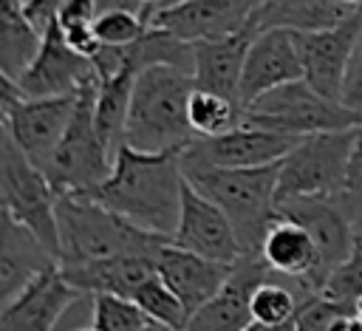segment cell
<instances>
[{
	"mask_svg": "<svg viewBox=\"0 0 362 331\" xmlns=\"http://www.w3.org/2000/svg\"><path fill=\"white\" fill-rule=\"evenodd\" d=\"M181 153H139L119 147L110 175L88 195L136 226L173 240L181 215Z\"/></svg>",
	"mask_w": 362,
	"mask_h": 331,
	"instance_id": "cell-1",
	"label": "cell"
},
{
	"mask_svg": "<svg viewBox=\"0 0 362 331\" xmlns=\"http://www.w3.org/2000/svg\"><path fill=\"white\" fill-rule=\"evenodd\" d=\"M195 76L178 65L156 62L139 71L124 127V144L139 153H184L198 136L189 124Z\"/></svg>",
	"mask_w": 362,
	"mask_h": 331,
	"instance_id": "cell-2",
	"label": "cell"
},
{
	"mask_svg": "<svg viewBox=\"0 0 362 331\" xmlns=\"http://www.w3.org/2000/svg\"><path fill=\"white\" fill-rule=\"evenodd\" d=\"M181 170L198 192L226 212L243 252H257L269 223L277 218L280 161L263 167H215L181 156Z\"/></svg>",
	"mask_w": 362,
	"mask_h": 331,
	"instance_id": "cell-3",
	"label": "cell"
},
{
	"mask_svg": "<svg viewBox=\"0 0 362 331\" xmlns=\"http://www.w3.org/2000/svg\"><path fill=\"white\" fill-rule=\"evenodd\" d=\"M57 229H59V263L102 260L116 255H150L170 240L147 232L133 221L122 218L110 207L90 195H59L57 198Z\"/></svg>",
	"mask_w": 362,
	"mask_h": 331,
	"instance_id": "cell-4",
	"label": "cell"
},
{
	"mask_svg": "<svg viewBox=\"0 0 362 331\" xmlns=\"http://www.w3.org/2000/svg\"><path fill=\"white\" fill-rule=\"evenodd\" d=\"M96 88L99 79L79 91L68 130L45 167L57 195H88L113 170V156L96 127Z\"/></svg>",
	"mask_w": 362,
	"mask_h": 331,
	"instance_id": "cell-5",
	"label": "cell"
},
{
	"mask_svg": "<svg viewBox=\"0 0 362 331\" xmlns=\"http://www.w3.org/2000/svg\"><path fill=\"white\" fill-rule=\"evenodd\" d=\"M362 127L325 130L303 136L283 158L277 175V201L291 195H339Z\"/></svg>",
	"mask_w": 362,
	"mask_h": 331,
	"instance_id": "cell-6",
	"label": "cell"
},
{
	"mask_svg": "<svg viewBox=\"0 0 362 331\" xmlns=\"http://www.w3.org/2000/svg\"><path fill=\"white\" fill-rule=\"evenodd\" d=\"M57 190L42 167H37L3 130L0 136V204L3 212L25 223L59 260Z\"/></svg>",
	"mask_w": 362,
	"mask_h": 331,
	"instance_id": "cell-7",
	"label": "cell"
},
{
	"mask_svg": "<svg viewBox=\"0 0 362 331\" xmlns=\"http://www.w3.org/2000/svg\"><path fill=\"white\" fill-rule=\"evenodd\" d=\"M243 119L263 124V127H272V130L300 136V139L311 136V133H325V130L362 127L359 110L342 105L339 99L322 96L305 79L266 91L249 108H243Z\"/></svg>",
	"mask_w": 362,
	"mask_h": 331,
	"instance_id": "cell-8",
	"label": "cell"
},
{
	"mask_svg": "<svg viewBox=\"0 0 362 331\" xmlns=\"http://www.w3.org/2000/svg\"><path fill=\"white\" fill-rule=\"evenodd\" d=\"M0 116L3 130L14 139V144L37 164L48 167L57 144L62 141L68 122L76 108V96H45V99H25L14 79L0 76Z\"/></svg>",
	"mask_w": 362,
	"mask_h": 331,
	"instance_id": "cell-9",
	"label": "cell"
},
{
	"mask_svg": "<svg viewBox=\"0 0 362 331\" xmlns=\"http://www.w3.org/2000/svg\"><path fill=\"white\" fill-rule=\"evenodd\" d=\"M263 0H178L156 8L147 25L164 28L184 42L218 40L232 34L255 37V17Z\"/></svg>",
	"mask_w": 362,
	"mask_h": 331,
	"instance_id": "cell-10",
	"label": "cell"
},
{
	"mask_svg": "<svg viewBox=\"0 0 362 331\" xmlns=\"http://www.w3.org/2000/svg\"><path fill=\"white\" fill-rule=\"evenodd\" d=\"M93 62L74 51L59 28V23H48L42 31V45L31 65L14 79L25 99H45V96H74L85 85L96 82Z\"/></svg>",
	"mask_w": 362,
	"mask_h": 331,
	"instance_id": "cell-11",
	"label": "cell"
},
{
	"mask_svg": "<svg viewBox=\"0 0 362 331\" xmlns=\"http://www.w3.org/2000/svg\"><path fill=\"white\" fill-rule=\"evenodd\" d=\"M297 141L300 136L272 130V127L243 119L238 127L221 136L195 139L181 156L192 161L215 164V167H263V164L280 161Z\"/></svg>",
	"mask_w": 362,
	"mask_h": 331,
	"instance_id": "cell-12",
	"label": "cell"
},
{
	"mask_svg": "<svg viewBox=\"0 0 362 331\" xmlns=\"http://www.w3.org/2000/svg\"><path fill=\"white\" fill-rule=\"evenodd\" d=\"M305 76L300 31L291 28H266L252 37L243 79H240V108H249L266 91L297 82Z\"/></svg>",
	"mask_w": 362,
	"mask_h": 331,
	"instance_id": "cell-13",
	"label": "cell"
},
{
	"mask_svg": "<svg viewBox=\"0 0 362 331\" xmlns=\"http://www.w3.org/2000/svg\"><path fill=\"white\" fill-rule=\"evenodd\" d=\"M362 37V8L351 11L339 23L317 31H300L303 48V68L305 82L317 88L328 99L342 96V79L351 62V54ZM342 102V99H339Z\"/></svg>",
	"mask_w": 362,
	"mask_h": 331,
	"instance_id": "cell-14",
	"label": "cell"
},
{
	"mask_svg": "<svg viewBox=\"0 0 362 331\" xmlns=\"http://www.w3.org/2000/svg\"><path fill=\"white\" fill-rule=\"evenodd\" d=\"M173 243L181 249L198 252L204 257L221 260V263H235L243 255V246H240L226 212L215 201H209L204 192H198L187 181V175H184L181 215H178V226L173 232Z\"/></svg>",
	"mask_w": 362,
	"mask_h": 331,
	"instance_id": "cell-15",
	"label": "cell"
},
{
	"mask_svg": "<svg viewBox=\"0 0 362 331\" xmlns=\"http://www.w3.org/2000/svg\"><path fill=\"white\" fill-rule=\"evenodd\" d=\"M274 277L260 252H243L232 263V274L223 289L195 308L184 325V331H243L252 323V291L263 280Z\"/></svg>",
	"mask_w": 362,
	"mask_h": 331,
	"instance_id": "cell-16",
	"label": "cell"
},
{
	"mask_svg": "<svg viewBox=\"0 0 362 331\" xmlns=\"http://www.w3.org/2000/svg\"><path fill=\"white\" fill-rule=\"evenodd\" d=\"M85 294L71 286L59 263L40 272L11 303L0 306V331H54L62 314Z\"/></svg>",
	"mask_w": 362,
	"mask_h": 331,
	"instance_id": "cell-17",
	"label": "cell"
},
{
	"mask_svg": "<svg viewBox=\"0 0 362 331\" xmlns=\"http://www.w3.org/2000/svg\"><path fill=\"white\" fill-rule=\"evenodd\" d=\"M277 212L291 218V221H297L314 238L325 274L334 266H339L351 255V249L356 243L351 221H348V215H345V209H342L337 195H291V198H280L277 201Z\"/></svg>",
	"mask_w": 362,
	"mask_h": 331,
	"instance_id": "cell-18",
	"label": "cell"
},
{
	"mask_svg": "<svg viewBox=\"0 0 362 331\" xmlns=\"http://www.w3.org/2000/svg\"><path fill=\"white\" fill-rule=\"evenodd\" d=\"M260 257L280 280H291L300 291H320L325 272L314 238L291 218L280 215L269 223L260 240Z\"/></svg>",
	"mask_w": 362,
	"mask_h": 331,
	"instance_id": "cell-19",
	"label": "cell"
},
{
	"mask_svg": "<svg viewBox=\"0 0 362 331\" xmlns=\"http://www.w3.org/2000/svg\"><path fill=\"white\" fill-rule=\"evenodd\" d=\"M156 269L158 277L178 294V300L189 314L201 308L206 300H212L232 274V263H221L198 252L181 249L173 240H167L156 252Z\"/></svg>",
	"mask_w": 362,
	"mask_h": 331,
	"instance_id": "cell-20",
	"label": "cell"
},
{
	"mask_svg": "<svg viewBox=\"0 0 362 331\" xmlns=\"http://www.w3.org/2000/svg\"><path fill=\"white\" fill-rule=\"evenodd\" d=\"M0 306L11 303L40 272L59 263L57 255L20 221L0 215Z\"/></svg>",
	"mask_w": 362,
	"mask_h": 331,
	"instance_id": "cell-21",
	"label": "cell"
},
{
	"mask_svg": "<svg viewBox=\"0 0 362 331\" xmlns=\"http://www.w3.org/2000/svg\"><path fill=\"white\" fill-rule=\"evenodd\" d=\"M65 280L76 286L82 294H122L133 297L150 277L158 274L156 257L150 255H116L102 260L82 263H59Z\"/></svg>",
	"mask_w": 362,
	"mask_h": 331,
	"instance_id": "cell-22",
	"label": "cell"
},
{
	"mask_svg": "<svg viewBox=\"0 0 362 331\" xmlns=\"http://www.w3.org/2000/svg\"><path fill=\"white\" fill-rule=\"evenodd\" d=\"M252 34H232L218 40L192 42V76L195 88L223 93L240 105V79Z\"/></svg>",
	"mask_w": 362,
	"mask_h": 331,
	"instance_id": "cell-23",
	"label": "cell"
},
{
	"mask_svg": "<svg viewBox=\"0 0 362 331\" xmlns=\"http://www.w3.org/2000/svg\"><path fill=\"white\" fill-rule=\"evenodd\" d=\"M42 45V31L28 20L23 0H0V76L17 79Z\"/></svg>",
	"mask_w": 362,
	"mask_h": 331,
	"instance_id": "cell-24",
	"label": "cell"
},
{
	"mask_svg": "<svg viewBox=\"0 0 362 331\" xmlns=\"http://www.w3.org/2000/svg\"><path fill=\"white\" fill-rule=\"evenodd\" d=\"M351 11L337 0H263L255 17V34L266 28H291V31H317L339 23Z\"/></svg>",
	"mask_w": 362,
	"mask_h": 331,
	"instance_id": "cell-25",
	"label": "cell"
},
{
	"mask_svg": "<svg viewBox=\"0 0 362 331\" xmlns=\"http://www.w3.org/2000/svg\"><path fill=\"white\" fill-rule=\"evenodd\" d=\"M136 76H139V68L124 65L119 74L99 79V88H96V127L113 158L124 144V127H127Z\"/></svg>",
	"mask_w": 362,
	"mask_h": 331,
	"instance_id": "cell-26",
	"label": "cell"
},
{
	"mask_svg": "<svg viewBox=\"0 0 362 331\" xmlns=\"http://www.w3.org/2000/svg\"><path fill=\"white\" fill-rule=\"evenodd\" d=\"M90 328L96 331H167L133 297H122V294L90 297Z\"/></svg>",
	"mask_w": 362,
	"mask_h": 331,
	"instance_id": "cell-27",
	"label": "cell"
},
{
	"mask_svg": "<svg viewBox=\"0 0 362 331\" xmlns=\"http://www.w3.org/2000/svg\"><path fill=\"white\" fill-rule=\"evenodd\" d=\"M243 122V108L215 91H204L195 88L189 96V124L195 130L198 139H209V136H221L232 127H238Z\"/></svg>",
	"mask_w": 362,
	"mask_h": 331,
	"instance_id": "cell-28",
	"label": "cell"
},
{
	"mask_svg": "<svg viewBox=\"0 0 362 331\" xmlns=\"http://www.w3.org/2000/svg\"><path fill=\"white\" fill-rule=\"evenodd\" d=\"M303 294L305 291H300L297 286H286L277 277H269L260 286H255V291H252V300H249L252 320H260V323H269V325L294 323V314H297V306H300Z\"/></svg>",
	"mask_w": 362,
	"mask_h": 331,
	"instance_id": "cell-29",
	"label": "cell"
},
{
	"mask_svg": "<svg viewBox=\"0 0 362 331\" xmlns=\"http://www.w3.org/2000/svg\"><path fill=\"white\" fill-rule=\"evenodd\" d=\"M133 300L161 325V328H167V331H184V325H187V320H189V311L184 308V303L178 300V294L156 274V277H150L136 294H133Z\"/></svg>",
	"mask_w": 362,
	"mask_h": 331,
	"instance_id": "cell-30",
	"label": "cell"
},
{
	"mask_svg": "<svg viewBox=\"0 0 362 331\" xmlns=\"http://www.w3.org/2000/svg\"><path fill=\"white\" fill-rule=\"evenodd\" d=\"M320 294H325L334 303L354 311L356 300L362 297V240L359 238H356L351 255L325 274V280L320 286Z\"/></svg>",
	"mask_w": 362,
	"mask_h": 331,
	"instance_id": "cell-31",
	"label": "cell"
},
{
	"mask_svg": "<svg viewBox=\"0 0 362 331\" xmlns=\"http://www.w3.org/2000/svg\"><path fill=\"white\" fill-rule=\"evenodd\" d=\"M96 37L102 45H133L147 34V20L133 8H102L96 14Z\"/></svg>",
	"mask_w": 362,
	"mask_h": 331,
	"instance_id": "cell-32",
	"label": "cell"
},
{
	"mask_svg": "<svg viewBox=\"0 0 362 331\" xmlns=\"http://www.w3.org/2000/svg\"><path fill=\"white\" fill-rule=\"evenodd\" d=\"M351 308L334 303L331 297L320 294V291H305L300 297L297 314H294V331H328L331 323L339 314H348Z\"/></svg>",
	"mask_w": 362,
	"mask_h": 331,
	"instance_id": "cell-33",
	"label": "cell"
},
{
	"mask_svg": "<svg viewBox=\"0 0 362 331\" xmlns=\"http://www.w3.org/2000/svg\"><path fill=\"white\" fill-rule=\"evenodd\" d=\"M337 198H339V204H342V209L351 221L354 235L362 240V130H359V141H356V150H354V158H351V167H348L345 187Z\"/></svg>",
	"mask_w": 362,
	"mask_h": 331,
	"instance_id": "cell-34",
	"label": "cell"
},
{
	"mask_svg": "<svg viewBox=\"0 0 362 331\" xmlns=\"http://www.w3.org/2000/svg\"><path fill=\"white\" fill-rule=\"evenodd\" d=\"M342 105L354 108L362 113V37L351 54V62H348V71H345V79H342Z\"/></svg>",
	"mask_w": 362,
	"mask_h": 331,
	"instance_id": "cell-35",
	"label": "cell"
},
{
	"mask_svg": "<svg viewBox=\"0 0 362 331\" xmlns=\"http://www.w3.org/2000/svg\"><path fill=\"white\" fill-rule=\"evenodd\" d=\"M62 3H65V0H23V8H25V14H28V20H31L40 31H45L48 23L57 20Z\"/></svg>",
	"mask_w": 362,
	"mask_h": 331,
	"instance_id": "cell-36",
	"label": "cell"
},
{
	"mask_svg": "<svg viewBox=\"0 0 362 331\" xmlns=\"http://www.w3.org/2000/svg\"><path fill=\"white\" fill-rule=\"evenodd\" d=\"M243 331H294V323H286V325H269V323H260V320H252Z\"/></svg>",
	"mask_w": 362,
	"mask_h": 331,
	"instance_id": "cell-37",
	"label": "cell"
},
{
	"mask_svg": "<svg viewBox=\"0 0 362 331\" xmlns=\"http://www.w3.org/2000/svg\"><path fill=\"white\" fill-rule=\"evenodd\" d=\"M339 6H345L348 11H356V8H362V0H337Z\"/></svg>",
	"mask_w": 362,
	"mask_h": 331,
	"instance_id": "cell-38",
	"label": "cell"
},
{
	"mask_svg": "<svg viewBox=\"0 0 362 331\" xmlns=\"http://www.w3.org/2000/svg\"><path fill=\"white\" fill-rule=\"evenodd\" d=\"M354 314H356V317H359V320H362V297H359V300H356V306H354Z\"/></svg>",
	"mask_w": 362,
	"mask_h": 331,
	"instance_id": "cell-39",
	"label": "cell"
},
{
	"mask_svg": "<svg viewBox=\"0 0 362 331\" xmlns=\"http://www.w3.org/2000/svg\"><path fill=\"white\" fill-rule=\"evenodd\" d=\"M170 3H178V0H164V6H170Z\"/></svg>",
	"mask_w": 362,
	"mask_h": 331,
	"instance_id": "cell-40",
	"label": "cell"
},
{
	"mask_svg": "<svg viewBox=\"0 0 362 331\" xmlns=\"http://www.w3.org/2000/svg\"><path fill=\"white\" fill-rule=\"evenodd\" d=\"M82 331H96V328H82Z\"/></svg>",
	"mask_w": 362,
	"mask_h": 331,
	"instance_id": "cell-41",
	"label": "cell"
}]
</instances>
